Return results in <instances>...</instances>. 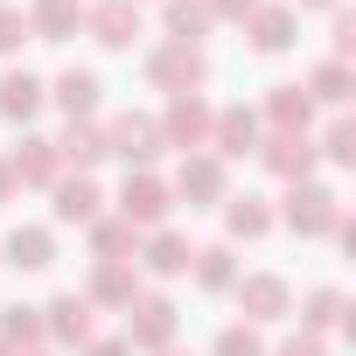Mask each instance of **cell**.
<instances>
[{
    "label": "cell",
    "instance_id": "1",
    "mask_svg": "<svg viewBox=\"0 0 356 356\" xmlns=\"http://www.w3.org/2000/svg\"><path fill=\"white\" fill-rule=\"evenodd\" d=\"M147 77H154L168 98H189V91H203L210 56H203V42H161V49L147 56Z\"/></svg>",
    "mask_w": 356,
    "mask_h": 356
},
{
    "label": "cell",
    "instance_id": "2",
    "mask_svg": "<svg viewBox=\"0 0 356 356\" xmlns=\"http://www.w3.org/2000/svg\"><path fill=\"white\" fill-rule=\"evenodd\" d=\"M210 119H217V112H210L196 91L175 98L168 119H161V147H189V154H203V147H210Z\"/></svg>",
    "mask_w": 356,
    "mask_h": 356
},
{
    "label": "cell",
    "instance_id": "3",
    "mask_svg": "<svg viewBox=\"0 0 356 356\" xmlns=\"http://www.w3.org/2000/svg\"><path fill=\"white\" fill-rule=\"evenodd\" d=\"M119 217H126L133 231L161 224V217H168V182H161V175H147V168H133L126 189H119Z\"/></svg>",
    "mask_w": 356,
    "mask_h": 356
},
{
    "label": "cell",
    "instance_id": "4",
    "mask_svg": "<svg viewBox=\"0 0 356 356\" xmlns=\"http://www.w3.org/2000/svg\"><path fill=\"white\" fill-rule=\"evenodd\" d=\"M286 224H293V231H307V238H321V231H342V210H335V196H328V189L293 182V189H286Z\"/></svg>",
    "mask_w": 356,
    "mask_h": 356
},
{
    "label": "cell",
    "instance_id": "5",
    "mask_svg": "<svg viewBox=\"0 0 356 356\" xmlns=\"http://www.w3.org/2000/svg\"><path fill=\"white\" fill-rule=\"evenodd\" d=\"M126 314H133V321H126V342H133V349H175V300L147 293V300H133Z\"/></svg>",
    "mask_w": 356,
    "mask_h": 356
},
{
    "label": "cell",
    "instance_id": "6",
    "mask_svg": "<svg viewBox=\"0 0 356 356\" xmlns=\"http://www.w3.org/2000/svg\"><path fill=\"white\" fill-rule=\"evenodd\" d=\"M84 29H91L105 49H133V35H140V8H133V0H91V8H84Z\"/></svg>",
    "mask_w": 356,
    "mask_h": 356
},
{
    "label": "cell",
    "instance_id": "7",
    "mask_svg": "<svg viewBox=\"0 0 356 356\" xmlns=\"http://www.w3.org/2000/svg\"><path fill=\"white\" fill-rule=\"evenodd\" d=\"M210 147H217V161L259 154V112H245V105H224V112L210 119Z\"/></svg>",
    "mask_w": 356,
    "mask_h": 356
},
{
    "label": "cell",
    "instance_id": "8",
    "mask_svg": "<svg viewBox=\"0 0 356 356\" xmlns=\"http://www.w3.org/2000/svg\"><path fill=\"white\" fill-rule=\"evenodd\" d=\"M91 314H98V307H91L84 293H56V300L42 307V335H56V342H77V349H84V342L98 335V328H91Z\"/></svg>",
    "mask_w": 356,
    "mask_h": 356
},
{
    "label": "cell",
    "instance_id": "9",
    "mask_svg": "<svg viewBox=\"0 0 356 356\" xmlns=\"http://www.w3.org/2000/svg\"><path fill=\"white\" fill-rule=\"evenodd\" d=\"M105 154H119V161H133V168H147L154 154H161V126L154 119H112V133H105Z\"/></svg>",
    "mask_w": 356,
    "mask_h": 356
},
{
    "label": "cell",
    "instance_id": "10",
    "mask_svg": "<svg viewBox=\"0 0 356 356\" xmlns=\"http://www.w3.org/2000/svg\"><path fill=\"white\" fill-rule=\"evenodd\" d=\"M238 307H245V321H280L293 307V293L280 273H252V280H238Z\"/></svg>",
    "mask_w": 356,
    "mask_h": 356
},
{
    "label": "cell",
    "instance_id": "11",
    "mask_svg": "<svg viewBox=\"0 0 356 356\" xmlns=\"http://www.w3.org/2000/svg\"><path fill=\"white\" fill-rule=\"evenodd\" d=\"M84 300H91V307H133V300H140V273H133L126 259H98Z\"/></svg>",
    "mask_w": 356,
    "mask_h": 356
},
{
    "label": "cell",
    "instance_id": "12",
    "mask_svg": "<svg viewBox=\"0 0 356 356\" xmlns=\"http://www.w3.org/2000/svg\"><path fill=\"white\" fill-rule=\"evenodd\" d=\"M8 266H22V273L56 266V231H49V224H15V231H8Z\"/></svg>",
    "mask_w": 356,
    "mask_h": 356
},
{
    "label": "cell",
    "instance_id": "13",
    "mask_svg": "<svg viewBox=\"0 0 356 356\" xmlns=\"http://www.w3.org/2000/svg\"><path fill=\"white\" fill-rule=\"evenodd\" d=\"M84 29V0H35L29 8V35H42V42H70Z\"/></svg>",
    "mask_w": 356,
    "mask_h": 356
},
{
    "label": "cell",
    "instance_id": "14",
    "mask_svg": "<svg viewBox=\"0 0 356 356\" xmlns=\"http://www.w3.org/2000/svg\"><path fill=\"white\" fill-rule=\"evenodd\" d=\"M259 161H266L273 175H286V182H300V175L314 168V140H307V133H273V140L259 147Z\"/></svg>",
    "mask_w": 356,
    "mask_h": 356
},
{
    "label": "cell",
    "instance_id": "15",
    "mask_svg": "<svg viewBox=\"0 0 356 356\" xmlns=\"http://www.w3.org/2000/svg\"><path fill=\"white\" fill-rule=\"evenodd\" d=\"M8 168H15V182H35V189H56V168H63V154H56V140H22Z\"/></svg>",
    "mask_w": 356,
    "mask_h": 356
},
{
    "label": "cell",
    "instance_id": "16",
    "mask_svg": "<svg viewBox=\"0 0 356 356\" xmlns=\"http://www.w3.org/2000/svg\"><path fill=\"white\" fill-rule=\"evenodd\" d=\"M293 8H252L245 15V35H252V49H266V56H280L286 42H293Z\"/></svg>",
    "mask_w": 356,
    "mask_h": 356
},
{
    "label": "cell",
    "instance_id": "17",
    "mask_svg": "<svg viewBox=\"0 0 356 356\" xmlns=\"http://www.w3.org/2000/svg\"><path fill=\"white\" fill-rule=\"evenodd\" d=\"M182 196H196V203H224V161L217 154H189L182 161V182H175Z\"/></svg>",
    "mask_w": 356,
    "mask_h": 356
},
{
    "label": "cell",
    "instance_id": "18",
    "mask_svg": "<svg viewBox=\"0 0 356 356\" xmlns=\"http://www.w3.org/2000/svg\"><path fill=\"white\" fill-rule=\"evenodd\" d=\"M42 77H29V70H8L0 77V119H35L42 112Z\"/></svg>",
    "mask_w": 356,
    "mask_h": 356
},
{
    "label": "cell",
    "instance_id": "19",
    "mask_svg": "<svg viewBox=\"0 0 356 356\" xmlns=\"http://www.w3.org/2000/svg\"><path fill=\"white\" fill-rule=\"evenodd\" d=\"M189 259H196V252H189V238H182V231H154V238H147V273H154V280L189 273Z\"/></svg>",
    "mask_w": 356,
    "mask_h": 356
},
{
    "label": "cell",
    "instance_id": "20",
    "mask_svg": "<svg viewBox=\"0 0 356 356\" xmlns=\"http://www.w3.org/2000/svg\"><path fill=\"white\" fill-rule=\"evenodd\" d=\"M98 203H105V196H98L91 175H77V182H56V217H63V224H91Z\"/></svg>",
    "mask_w": 356,
    "mask_h": 356
},
{
    "label": "cell",
    "instance_id": "21",
    "mask_svg": "<svg viewBox=\"0 0 356 356\" xmlns=\"http://www.w3.org/2000/svg\"><path fill=\"white\" fill-rule=\"evenodd\" d=\"M56 105L70 112V126L91 119V112H98V77H91V70H63V77H56Z\"/></svg>",
    "mask_w": 356,
    "mask_h": 356
},
{
    "label": "cell",
    "instance_id": "22",
    "mask_svg": "<svg viewBox=\"0 0 356 356\" xmlns=\"http://www.w3.org/2000/svg\"><path fill=\"white\" fill-rule=\"evenodd\" d=\"M224 224H231V238H266L273 231V210H266V196H231Z\"/></svg>",
    "mask_w": 356,
    "mask_h": 356
},
{
    "label": "cell",
    "instance_id": "23",
    "mask_svg": "<svg viewBox=\"0 0 356 356\" xmlns=\"http://www.w3.org/2000/svg\"><path fill=\"white\" fill-rule=\"evenodd\" d=\"M0 342L8 349H35L42 342V307H0Z\"/></svg>",
    "mask_w": 356,
    "mask_h": 356
},
{
    "label": "cell",
    "instance_id": "24",
    "mask_svg": "<svg viewBox=\"0 0 356 356\" xmlns=\"http://www.w3.org/2000/svg\"><path fill=\"white\" fill-rule=\"evenodd\" d=\"M203 29H210L203 0H168V42H203Z\"/></svg>",
    "mask_w": 356,
    "mask_h": 356
},
{
    "label": "cell",
    "instance_id": "25",
    "mask_svg": "<svg viewBox=\"0 0 356 356\" xmlns=\"http://www.w3.org/2000/svg\"><path fill=\"white\" fill-rule=\"evenodd\" d=\"M273 119H280V133H307V119H314V98H307L300 84H280V91H273Z\"/></svg>",
    "mask_w": 356,
    "mask_h": 356
},
{
    "label": "cell",
    "instance_id": "26",
    "mask_svg": "<svg viewBox=\"0 0 356 356\" xmlns=\"http://www.w3.org/2000/svg\"><path fill=\"white\" fill-rule=\"evenodd\" d=\"M56 154L77 161V168H98V161H105V133H98V126H70V133L56 140Z\"/></svg>",
    "mask_w": 356,
    "mask_h": 356
},
{
    "label": "cell",
    "instance_id": "27",
    "mask_svg": "<svg viewBox=\"0 0 356 356\" xmlns=\"http://www.w3.org/2000/svg\"><path fill=\"white\" fill-rule=\"evenodd\" d=\"M133 224L126 217H91V245H98V259H119V252H133Z\"/></svg>",
    "mask_w": 356,
    "mask_h": 356
},
{
    "label": "cell",
    "instance_id": "28",
    "mask_svg": "<svg viewBox=\"0 0 356 356\" xmlns=\"http://www.w3.org/2000/svg\"><path fill=\"white\" fill-rule=\"evenodd\" d=\"M189 266H196V280H203V286H238V266H231V245H203V252H196Z\"/></svg>",
    "mask_w": 356,
    "mask_h": 356
},
{
    "label": "cell",
    "instance_id": "29",
    "mask_svg": "<svg viewBox=\"0 0 356 356\" xmlns=\"http://www.w3.org/2000/svg\"><path fill=\"white\" fill-rule=\"evenodd\" d=\"M307 91H314L321 105H342V98H349V63H335V56H328V63L307 77Z\"/></svg>",
    "mask_w": 356,
    "mask_h": 356
},
{
    "label": "cell",
    "instance_id": "30",
    "mask_svg": "<svg viewBox=\"0 0 356 356\" xmlns=\"http://www.w3.org/2000/svg\"><path fill=\"white\" fill-rule=\"evenodd\" d=\"M22 42H29V15L22 8H0V56H15Z\"/></svg>",
    "mask_w": 356,
    "mask_h": 356
},
{
    "label": "cell",
    "instance_id": "31",
    "mask_svg": "<svg viewBox=\"0 0 356 356\" xmlns=\"http://www.w3.org/2000/svg\"><path fill=\"white\" fill-rule=\"evenodd\" d=\"M217 356H266V342H259L252 328H224V335H217Z\"/></svg>",
    "mask_w": 356,
    "mask_h": 356
},
{
    "label": "cell",
    "instance_id": "32",
    "mask_svg": "<svg viewBox=\"0 0 356 356\" xmlns=\"http://www.w3.org/2000/svg\"><path fill=\"white\" fill-rule=\"evenodd\" d=\"M335 307H342V293H335V286H321V293L307 300V328H328V321H335Z\"/></svg>",
    "mask_w": 356,
    "mask_h": 356
},
{
    "label": "cell",
    "instance_id": "33",
    "mask_svg": "<svg viewBox=\"0 0 356 356\" xmlns=\"http://www.w3.org/2000/svg\"><path fill=\"white\" fill-rule=\"evenodd\" d=\"M321 154H328V161H349V154H356V133L335 119V126H328V140H321Z\"/></svg>",
    "mask_w": 356,
    "mask_h": 356
},
{
    "label": "cell",
    "instance_id": "34",
    "mask_svg": "<svg viewBox=\"0 0 356 356\" xmlns=\"http://www.w3.org/2000/svg\"><path fill=\"white\" fill-rule=\"evenodd\" d=\"M84 356H133V342H126V335H91Z\"/></svg>",
    "mask_w": 356,
    "mask_h": 356
},
{
    "label": "cell",
    "instance_id": "35",
    "mask_svg": "<svg viewBox=\"0 0 356 356\" xmlns=\"http://www.w3.org/2000/svg\"><path fill=\"white\" fill-rule=\"evenodd\" d=\"M280 356H328L314 335H293V342H280Z\"/></svg>",
    "mask_w": 356,
    "mask_h": 356
},
{
    "label": "cell",
    "instance_id": "36",
    "mask_svg": "<svg viewBox=\"0 0 356 356\" xmlns=\"http://www.w3.org/2000/svg\"><path fill=\"white\" fill-rule=\"evenodd\" d=\"M252 8H259V0H217V8H210V15H224V22H245Z\"/></svg>",
    "mask_w": 356,
    "mask_h": 356
},
{
    "label": "cell",
    "instance_id": "37",
    "mask_svg": "<svg viewBox=\"0 0 356 356\" xmlns=\"http://www.w3.org/2000/svg\"><path fill=\"white\" fill-rule=\"evenodd\" d=\"M8 196H15V168L0 161V203H8Z\"/></svg>",
    "mask_w": 356,
    "mask_h": 356
},
{
    "label": "cell",
    "instance_id": "38",
    "mask_svg": "<svg viewBox=\"0 0 356 356\" xmlns=\"http://www.w3.org/2000/svg\"><path fill=\"white\" fill-rule=\"evenodd\" d=\"M300 8H335V0H300Z\"/></svg>",
    "mask_w": 356,
    "mask_h": 356
},
{
    "label": "cell",
    "instance_id": "39",
    "mask_svg": "<svg viewBox=\"0 0 356 356\" xmlns=\"http://www.w3.org/2000/svg\"><path fill=\"white\" fill-rule=\"evenodd\" d=\"M22 356H49V349H22Z\"/></svg>",
    "mask_w": 356,
    "mask_h": 356
},
{
    "label": "cell",
    "instance_id": "40",
    "mask_svg": "<svg viewBox=\"0 0 356 356\" xmlns=\"http://www.w3.org/2000/svg\"><path fill=\"white\" fill-rule=\"evenodd\" d=\"M0 356H15V349H8V342H0Z\"/></svg>",
    "mask_w": 356,
    "mask_h": 356
},
{
    "label": "cell",
    "instance_id": "41",
    "mask_svg": "<svg viewBox=\"0 0 356 356\" xmlns=\"http://www.w3.org/2000/svg\"><path fill=\"white\" fill-rule=\"evenodd\" d=\"M161 356H182V349H161Z\"/></svg>",
    "mask_w": 356,
    "mask_h": 356
},
{
    "label": "cell",
    "instance_id": "42",
    "mask_svg": "<svg viewBox=\"0 0 356 356\" xmlns=\"http://www.w3.org/2000/svg\"><path fill=\"white\" fill-rule=\"evenodd\" d=\"M133 8H140V0H133Z\"/></svg>",
    "mask_w": 356,
    "mask_h": 356
}]
</instances>
